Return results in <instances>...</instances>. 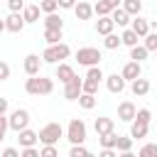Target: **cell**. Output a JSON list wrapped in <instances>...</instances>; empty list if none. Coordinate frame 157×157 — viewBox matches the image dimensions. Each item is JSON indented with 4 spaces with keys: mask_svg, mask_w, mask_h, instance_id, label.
<instances>
[{
    "mask_svg": "<svg viewBox=\"0 0 157 157\" xmlns=\"http://www.w3.org/2000/svg\"><path fill=\"white\" fill-rule=\"evenodd\" d=\"M25 91H27L29 96H49V93L54 91V81L37 74V76H29V78L25 81Z\"/></svg>",
    "mask_w": 157,
    "mask_h": 157,
    "instance_id": "obj_1",
    "label": "cell"
},
{
    "mask_svg": "<svg viewBox=\"0 0 157 157\" xmlns=\"http://www.w3.org/2000/svg\"><path fill=\"white\" fill-rule=\"evenodd\" d=\"M69 54H71L69 44H64V42H59V44H49V47L42 52V61H47V64H59V61L69 59Z\"/></svg>",
    "mask_w": 157,
    "mask_h": 157,
    "instance_id": "obj_2",
    "label": "cell"
},
{
    "mask_svg": "<svg viewBox=\"0 0 157 157\" xmlns=\"http://www.w3.org/2000/svg\"><path fill=\"white\" fill-rule=\"evenodd\" d=\"M37 137H39L42 145H56V142L64 137V130H61L59 123H47V125L37 132Z\"/></svg>",
    "mask_w": 157,
    "mask_h": 157,
    "instance_id": "obj_3",
    "label": "cell"
},
{
    "mask_svg": "<svg viewBox=\"0 0 157 157\" xmlns=\"http://www.w3.org/2000/svg\"><path fill=\"white\" fill-rule=\"evenodd\" d=\"M66 140H69L71 145H83V140H86V123H83L81 118H74V120L69 123V128H66Z\"/></svg>",
    "mask_w": 157,
    "mask_h": 157,
    "instance_id": "obj_4",
    "label": "cell"
},
{
    "mask_svg": "<svg viewBox=\"0 0 157 157\" xmlns=\"http://www.w3.org/2000/svg\"><path fill=\"white\" fill-rule=\"evenodd\" d=\"M101 59H103V56H101V52H98L96 47H81V49L76 52V61H78L81 66H98Z\"/></svg>",
    "mask_w": 157,
    "mask_h": 157,
    "instance_id": "obj_5",
    "label": "cell"
},
{
    "mask_svg": "<svg viewBox=\"0 0 157 157\" xmlns=\"http://www.w3.org/2000/svg\"><path fill=\"white\" fill-rule=\"evenodd\" d=\"M27 125H29V113H27L25 108H17V110L10 113V118H7V128H10V130L20 132V130H25Z\"/></svg>",
    "mask_w": 157,
    "mask_h": 157,
    "instance_id": "obj_6",
    "label": "cell"
},
{
    "mask_svg": "<svg viewBox=\"0 0 157 157\" xmlns=\"http://www.w3.org/2000/svg\"><path fill=\"white\" fill-rule=\"evenodd\" d=\"M81 78L78 76H71L66 83H64V98H69V101H76L78 96H81Z\"/></svg>",
    "mask_w": 157,
    "mask_h": 157,
    "instance_id": "obj_7",
    "label": "cell"
},
{
    "mask_svg": "<svg viewBox=\"0 0 157 157\" xmlns=\"http://www.w3.org/2000/svg\"><path fill=\"white\" fill-rule=\"evenodd\" d=\"M5 29L7 32H22L25 29V20H22V12H10L7 17H5Z\"/></svg>",
    "mask_w": 157,
    "mask_h": 157,
    "instance_id": "obj_8",
    "label": "cell"
},
{
    "mask_svg": "<svg viewBox=\"0 0 157 157\" xmlns=\"http://www.w3.org/2000/svg\"><path fill=\"white\" fill-rule=\"evenodd\" d=\"M42 64H44V61H42L37 54H27L22 66H25V74H27V76H37V74H39V69H42Z\"/></svg>",
    "mask_w": 157,
    "mask_h": 157,
    "instance_id": "obj_9",
    "label": "cell"
},
{
    "mask_svg": "<svg viewBox=\"0 0 157 157\" xmlns=\"http://www.w3.org/2000/svg\"><path fill=\"white\" fill-rule=\"evenodd\" d=\"M135 113H137V108H135V103H130V101H123V103L118 105V120H123V123H130V120L135 118Z\"/></svg>",
    "mask_w": 157,
    "mask_h": 157,
    "instance_id": "obj_10",
    "label": "cell"
},
{
    "mask_svg": "<svg viewBox=\"0 0 157 157\" xmlns=\"http://www.w3.org/2000/svg\"><path fill=\"white\" fill-rule=\"evenodd\" d=\"M120 76H123L125 81H135L137 76H142V66H140L137 61H128V64L123 66V71H120Z\"/></svg>",
    "mask_w": 157,
    "mask_h": 157,
    "instance_id": "obj_11",
    "label": "cell"
},
{
    "mask_svg": "<svg viewBox=\"0 0 157 157\" xmlns=\"http://www.w3.org/2000/svg\"><path fill=\"white\" fill-rule=\"evenodd\" d=\"M105 86H108L110 93H123L125 91V78L120 74H110V76H105Z\"/></svg>",
    "mask_w": 157,
    "mask_h": 157,
    "instance_id": "obj_12",
    "label": "cell"
},
{
    "mask_svg": "<svg viewBox=\"0 0 157 157\" xmlns=\"http://www.w3.org/2000/svg\"><path fill=\"white\" fill-rule=\"evenodd\" d=\"M37 132L34 130H29V128H25V130H20L17 132V142H20V147H34L37 145Z\"/></svg>",
    "mask_w": 157,
    "mask_h": 157,
    "instance_id": "obj_13",
    "label": "cell"
},
{
    "mask_svg": "<svg viewBox=\"0 0 157 157\" xmlns=\"http://www.w3.org/2000/svg\"><path fill=\"white\" fill-rule=\"evenodd\" d=\"M74 12H76V20H91V15H93V5L78 0V2L74 5Z\"/></svg>",
    "mask_w": 157,
    "mask_h": 157,
    "instance_id": "obj_14",
    "label": "cell"
},
{
    "mask_svg": "<svg viewBox=\"0 0 157 157\" xmlns=\"http://www.w3.org/2000/svg\"><path fill=\"white\" fill-rule=\"evenodd\" d=\"M130 91H132V96H147V93H150V81L142 78V76H137V78L132 81Z\"/></svg>",
    "mask_w": 157,
    "mask_h": 157,
    "instance_id": "obj_15",
    "label": "cell"
},
{
    "mask_svg": "<svg viewBox=\"0 0 157 157\" xmlns=\"http://www.w3.org/2000/svg\"><path fill=\"white\" fill-rule=\"evenodd\" d=\"M147 130H150V123H140V120H132V128H130V137H132V140H142V137H147Z\"/></svg>",
    "mask_w": 157,
    "mask_h": 157,
    "instance_id": "obj_16",
    "label": "cell"
},
{
    "mask_svg": "<svg viewBox=\"0 0 157 157\" xmlns=\"http://www.w3.org/2000/svg\"><path fill=\"white\" fill-rule=\"evenodd\" d=\"M93 128H96V132H98V135H105V132H113L115 123H113V118H96Z\"/></svg>",
    "mask_w": 157,
    "mask_h": 157,
    "instance_id": "obj_17",
    "label": "cell"
},
{
    "mask_svg": "<svg viewBox=\"0 0 157 157\" xmlns=\"http://www.w3.org/2000/svg\"><path fill=\"white\" fill-rule=\"evenodd\" d=\"M39 12H42L39 5H25V7H22V20H25V25H27V22H37V20H39Z\"/></svg>",
    "mask_w": 157,
    "mask_h": 157,
    "instance_id": "obj_18",
    "label": "cell"
},
{
    "mask_svg": "<svg viewBox=\"0 0 157 157\" xmlns=\"http://www.w3.org/2000/svg\"><path fill=\"white\" fill-rule=\"evenodd\" d=\"M108 17H110V20H113L118 27H125V25L130 22V15H128L123 7H115V10H110V15H108Z\"/></svg>",
    "mask_w": 157,
    "mask_h": 157,
    "instance_id": "obj_19",
    "label": "cell"
},
{
    "mask_svg": "<svg viewBox=\"0 0 157 157\" xmlns=\"http://www.w3.org/2000/svg\"><path fill=\"white\" fill-rule=\"evenodd\" d=\"M130 29L142 39V37L150 32V22H147V20H142V17H135V20H132V25H130Z\"/></svg>",
    "mask_w": 157,
    "mask_h": 157,
    "instance_id": "obj_20",
    "label": "cell"
},
{
    "mask_svg": "<svg viewBox=\"0 0 157 157\" xmlns=\"http://www.w3.org/2000/svg\"><path fill=\"white\" fill-rule=\"evenodd\" d=\"M44 29H64V20L56 12H49L44 17Z\"/></svg>",
    "mask_w": 157,
    "mask_h": 157,
    "instance_id": "obj_21",
    "label": "cell"
},
{
    "mask_svg": "<svg viewBox=\"0 0 157 157\" xmlns=\"http://www.w3.org/2000/svg\"><path fill=\"white\" fill-rule=\"evenodd\" d=\"M113 27H115V22H113L110 17H98V22H96V32H98V34H103V37H105V34H110V32H113Z\"/></svg>",
    "mask_w": 157,
    "mask_h": 157,
    "instance_id": "obj_22",
    "label": "cell"
},
{
    "mask_svg": "<svg viewBox=\"0 0 157 157\" xmlns=\"http://www.w3.org/2000/svg\"><path fill=\"white\" fill-rule=\"evenodd\" d=\"M71 76H76V74H74V69H71L69 64H64V61H59V64H56V78H59L61 83H66V81H69Z\"/></svg>",
    "mask_w": 157,
    "mask_h": 157,
    "instance_id": "obj_23",
    "label": "cell"
},
{
    "mask_svg": "<svg viewBox=\"0 0 157 157\" xmlns=\"http://www.w3.org/2000/svg\"><path fill=\"white\" fill-rule=\"evenodd\" d=\"M147 54H150V52H147L142 44H135V47H130V59H132V61H137V64H142V61L147 59Z\"/></svg>",
    "mask_w": 157,
    "mask_h": 157,
    "instance_id": "obj_24",
    "label": "cell"
},
{
    "mask_svg": "<svg viewBox=\"0 0 157 157\" xmlns=\"http://www.w3.org/2000/svg\"><path fill=\"white\" fill-rule=\"evenodd\" d=\"M123 10H125L130 17H132V15L137 17L140 10H142V2H140V0H123Z\"/></svg>",
    "mask_w": 157,
    "mask_h": 157,
    "instance_id": "obj_25",
    "label": "cell"
},
{
    "mask_svg": "<svg viewBox=\"0 0 157 157\" xmlns=\"http://www.w3.org/2000/svg\"><path fill=\"white\" fill-rule=\"evenodd\" d=\"M76 101H78V105H81L83 110H91V108L96 105V96H93V93H81Z\"/></svg>",
    "mask_w": 157,
    "mask_h": 157,
    "instance_id": "obj_26",
    "label": "cell"
},
{
    "mask_svg": "<svg viewBox=\"0 0 157 157\" xmlns=\"http://www.w3.org/2000/svg\"><path fill=\"white\" fill-rule=\"evenodd\" d=\"M98 142H101V147H113V150H115L118 135H115V132H105V135H98Z\"/></svg>",
    "mask_w": 157,
    "mask_h": 157,
    "instance_id": "obj_27",
    "label": "cell"
},
{
    "mask_svg": "<svg viewBox=\"0 0 157 157\" xmlns=\"http://www.w3.org/2000/svg\"><path fill=\"white\" fill-rule=\"evenodd\" d=\"M142 39H145V42H142V47H145L147 52H157V32H147Z\"/></svg>",
    "mask_w": 157,
    "mask_h": 157,
    "instance_id": "obj_28",
    "label": "cell"
},
{
    "mask_svg": "<svg viewBox=\"0 0 157 157\" xmlns=\"http://www.w3.org/2000/svg\"><path fill=\"white\" fill-rule=\"evenodd\" d=\"M137 39H140V37H137L132 29H125V32L120 34V42H123L125 47H135V44H137Z\"/></svg>",
    "mask_w": 157,
    "mask_h": 157,
    "instance_id": "obj_29",
    "label": "cell"
},
{
    "mask_svg": "<svg viewBox=\"0 0 157 157\" xmlns=\"http://www.w3.org/2000/svg\"><path fill=\"white\" fill-rule=\"evenodd\" d=\"M123 42H120V37L115 34V32H110V34H105V39H103V47L105 49H118Z\"/></svg>",
    "mask_w": 157,
    "mask_h": 157,
    "instance_id": "obj_30",
    "label": "cell"
},
{
    "mask_svg": "<svg viewBox=\"0 0 157 157\" xmlns=\"http://www.w3.org/2000/svg\"><path fill=\"white\" fill-rule=\"evenodd\" d=\"M137 157H157V142H147V145H142L140 152H137Z\"/></svg>",
    "mask_w": 157,
    "mask_h": 157,
    "instance_id": "obj_31",
    "label": "cell"
},
{
    "mask_svg": "<svg viewBox=\"0 0 157 157\" xmlns=\"http://www.w3.org/2000/svg\"><path fill=\"white\" fill-rule=\"evenodd\" d=\"M86 78H88V81H96V83H101L105 76H103L101 66H88V74H86Z\"/></svg>",
    "mask_w": 157,
    "mask_h": 157,
    "instance_id": "obj_32",
    "label": "cell"
},
{
    "mask_svg": "<svg viewBox=\"0 0 157 157\" xmlns=\"http://www.w3.org/2000/svg\"><path fill=\"white\" fill-rule=\"evenodd\" d=\"M93 12H96L98 17H108V15H110V5H108L105 0H98V2L93 5Z\"/></svg>",
    "mask_w": 157,
    "mask_h": 157,
    "instance_id": "obj_33",
    "label": "cell"
},
{
    "mask_svg": "<svg viewBox=\"0 0 157 157\" xmlns=\"http://www.w3.org/2000/svg\"><path fill=\"white\" fill-rule=\"evenodd\" d=\"M44 39H47V44H59L61 29H44Z\"/></svg>",
    "mask_w": 157,
    "mask_h": 157,
    "instance_id": "obj_34",
    "label": "cell"
},
{
    "mask_svg": "<svg viewBox=\"0 0 157 157\" xmlns=\"http://www.w3.org/2000/svg\"><path fill=\"white\" fill-rule=\"evenodd\" d=\"M130 147H132V137H120V135H118L115 150H118V152H125V150H130Z\"/></svg>",
    "mask_w": 157,
    "mask_h": 157,
    "instance_id": "obj_35",
    "label": "cell"
},
{
    "mask_svg": "<svg viewBox=\"0 0 157 157\" xmlns=\"http://www.w3.org/2000/svg\"><path fill=\"white\" fill-rule=\"evenodd\" d=\"M81 93H93V96H96V93H98V83H96V81H88V78H86V81L81 83Z\"/></svg>",
    "mask_w": 157,
    "mask_h": 157,
    "instance_id": "obj_36",
    "label": "cell"
},
{
    "mask_svg": "<svg viewBox=\"0 0 157 157\" xmlns=\"http://www.w3.org/2000/svg\"><path fill=\"white\" fill-rule=\"evenodd\" d=\"M56 7H59L56 0H42V2H39V10L47 12V15H49V12H56Z\"/></svg>",
    "mask_w": 157,
    "mask_h": 157,
    "instance_id": "obj_37",
    "label": "cell"
},
{
    "mask_svg": "<svg viewBox=\"0 0 157 157\" xmlns=\"http://www.w3.org/2000/svg\"><path fill=\"white\" fill-rule=\"evenodd\" d=\"M39 157H59V150H56V145H44V147L39 150Z\"/></svg>",
    "mask_w": 157,
    "mask_h": 157,
    "instance_id": "obj_38",
    "label": "cell"
},
{
    "mask_svg": "<svg viewBox=\"0 0 157 157\" xmlns=\"http://www.w3.org/2000/svg\"><path fill=\"white\" fill-rule=\"evenodd\" d=\"M132 120H140V123H150V120H152V113H150L147 108H140V110L135 113V118H132Z\"/></svg>",
    "mask_w": 157,
    "mask_h": 157,
    "instance_id": "obj_39",
    "label": "cell"
},
{
    "mask_svg": "<svg viewBox=\"0 0 157 157\" xmlns=\"http://www.w3.org/2000/svg\"><path fill=\"white\" fill-rule=\"evenodd\" d=\"M86 155H88V150L83 145H71V150H69V157H86Z\"/></svg>",
    "mask_w": 157,
    "mask_h": 157,
    "instance_id": "obj_40",
    "label": "cell"
},
{
    "mask_svg": "<svg viewBox=\"0 0 157 157\" xmlns=\"http://www.w3.org/2000/svg\"><path fill=\"white\" fill-rule=\"evenodd\" d=\"M7 7H10V12H22L25 0H7Z\"/></svg>",
    "mask_w": 157,
    "mask_h": 157,
    "instance_id": "obj_41",
    "label": "cell"
},
{
    "mask_svg": "<svg viewBox=\"0 0 157 157\" xmlns=\"http://www.w3.org/2000/svg\"><path fill=\"white\" fill-rule=\"evenodd\" d=\"M7 78H10V64L0 61V81H7Z\"/></svg>",
    "mask_w": 157,
    "mask_h": 157,
    "instance_id": "obj_42",
    "label": "cell"
},
{
    "mask_svg": "<svg viewBox=\"0 0 157 157\" xmlns=\"http://www.w3.org/2000/svg\"><path fill=\"white\" fill-rule=\"evenodd\" d=\"M20 157H39V150H34V147H22Z\"/></svg>",
    "mask_w": 157,
    "mask_h": 157,
    "instance_id": "obj_43",
    "label": "cell"
},
{
    "mask_svg": "<svg viewBox=\"0 0 157 157\" xmlns=\"http://www.w3.org/2000/svg\"><path fill=\"white\" fill-rule=\"evenodd\" d=\"M98 157H118V152H115L113 147H101V152H98Z\"/></svg>",
    "mask_w": 157,
    "mask_h": 157,
    "instance_id": "obj_44",
    "label": "cell"
},
{
    "mask_svg": "<svg viewBox=\"0 0 157 157\" xmlns=\"http://www.w3.org/2000/svg\"><path fill=\"white\" fill-rule=\"evenodd\" d=\"M56 5H59V7H64V10H74L76 0H56Z\"/></svg>",
    "mask_w": 157,
    "mask_h": 157,
    "instance_id": "obj_45",
    "label": "cell"
},
{
    "mask_svg": "<svg viewBox=\"0 0 157 157\" xmlns=\"http://www.w3.org/2000/svg\"><path fill=\"white\" fill-rule=\"evenodd\" d=\"M0 157H20V152H17V150H15V147H5V150H2V155H0Z\"/></svg>",
    "mask_w": 157,
    "mask_h": 157,
    "instance_id": "obj_46",
    "label": "cell"
},
{
    "mask_svg": "<svg viewBox=\"0 0 157 157\" xmlns=\"http://www.w3.org/2000/svg\"><path fill=\"white\" fill-rule=\"evenodd\" d=\"M0 132L2 135L7 132V118H5V113H0Z\"/></svg>",
    "mask_w": 157,
    "mask_h": 157,
    "instance_id": "obj_47",
    "label": "cell"
},
{
    "mask_svg": "<svg viewBox=\"0 0 157 157\" xmlns=\"http://www.w3.org/2000/svg\"><path fill=\"white\" fill-rule=\"evenodd\" d=\"M5 110H7V98L0 96V113H5Z\"/></svg>",
    "mask_w": 157,
    "mask_h": 157,
    "instance_id": "obj_48",
    "label": "cell"
},
{
    "mask_svg": "<svg viewBox=\"0 0 157 157\" xmlns=\"http://www.w3.org/2000/svg\"><path fill=\"white\" fill-rule=\"evenodd\" d=\"M108 5H110V10H115V7H120V0H105Z\"/></svg>",
    "mask_w": 157,
    "mask_h": 157,
    "instance_id": "obj_49",
    "label": "cell"
},
{
    "mask_svg": "<svg viewBox=\"0 0 157 157\" xmlns=\"http://www.w3.org/2000/svg\"><path fill=\"white\" fill-rule=\"evenodd\" d=\"M118 157H137V155H132V152H130V150H125V152H120V155H118Z\"/></svg>",
    "mask_w": 157,
    "mask_h": 157,
    "instance_id": "obj_50",
    "label": "cell"
},
{
    "mask_svg": "<svg viewBox=\"0 0 157 157\" xmlns=\"http://www.w3.org/2000/svg\"><path fill=\"white\" fill-rule=\"evenodd\" d=\"M2 32H5V20L0 17V34H2Z\"/></svg>",
    "mask_w": 157,
    "mask_h": 157,
    "instance_id": "obj_51",
    "label": "cell"
},
{
    "mask_svg": "<svg viewBox=\"0 0 157 157\" xmlns=\"http://www.w3.org/2000/svg\"><path fill=\"white\" fill-rule=\"evenodd\" d=\"M2 137H5V135H2V132H0V142H2Z\"/></svg>",
    "mask_w": 157,
    "mask_h": 157,
    "instance_id": "obj_52",
    "label": "cell"
},
{
    "mask_svg": "<svg viewBox=\"0 0 157 157\" xmlns=\"http://www.w3.org/2000/svg\"><path fill=\"white\" fill-rule=\"evenodd\" d=\"M86 157H96V155H91V152H88V155H86Z\"/></svg>",
    "mask_w": 157,
    "mask_h": 157,
    "instance_id": "obj_53",
    "label": "cell"
}]
</instances>
